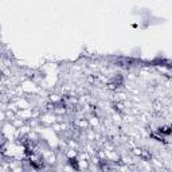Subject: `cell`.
<instances>
[{"label": "cell", "instance_id": "cell-4", "mask_svg": "<svg viewBox=\"0 0 172 172\" xmlns=\"http://www.w3.org/2000/svg\"><path fill=\"white\" fill-rule=\"evenodd\" d=\"M113 121H114L116 124H120L121 121H123V119H121V116L120 114H114L113 116Z\"/></svg>", "mask_w": 172, "mask_h": 172}, {"label": "cell", "instance_id": "cell-2", "mask_svg": "<svg viewBox=\"0 0 172 172\" xmlns=\"http://www.w3.org/2000/svg\"><path fill=\"white\" fill-rule=\"evenodd\" d=\"M87 121H89V124H90L91 128H97L98 127V124H100L98 117H95V116H90V117L87 119Z\"/></svg>", "mask_w": 172, "mask_h": 172}, {"label": "cell", "instance_id": "cell-5", "mask_svg": "<svg viewBox=\"0 0 172 172\" xmlns=\"http://www.w3.org/2000/svg\"><path fill=\"white\" fill-rule=\"evenodd\" d=\"M24 171L26 169L22 167V165H18V167H15L14 169H11V172H24Z\"/></svg>", "mask_w": 172, "mask_h": 172}, {"label": "cell", "instance_id": "cell-3", "mask_svg": "<svg viewBox=\"0 0 172 172\" xmlns=\"http://www.w3.org/2000/svg\"><path fill=\"white\" fill-rule=\"evenodd\" d=\"M12 124H14V127L16 128V129H20V128L23 127V125H26V124H24V120L18 119V117H16V119H15V120H14V121H12Z\"/></svg>", "mask_w": 172, "mask_h": 172}, {"label": "cell", "instance_id": "cell-1", "mask_svg": "<svg viewBox=\"0 0 172 172\" xmlns=\"http://www.w3.org/2000/svg\"><path fill=\"white\" fill-rule=\"evenodd\" d=\"M57 114L55 113H45V114L41 116V119H39V121H41V124H43V125H54V124L57 123Z\"/></svg>", "mask_w": 172, "mask_h": 172}]
</instances>
